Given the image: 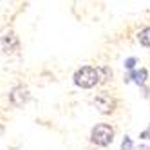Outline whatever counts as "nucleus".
Wrapping results in <instances>:
<instances>
[{
  "instance_id": "1",
  "label": "nucleus",
  "mask_w": 150,
  "mask_h": 150,
  "mask_svg": "<svg viewBox=\"0 0 150 150\" xmlns=\"http://www.w3.org/2000/svg\"><path fill=\"white\" fill-rule=\"evenodd\" d=\"M72 81L76 87L80 89H92L96 87L98 83H101V72H100V67H81L74 72L72 76Z\"/></svg>"
},
{
  "instance_id": "11",
  "label": "nucleus",
  "mask_w": 150,
  "mask_h": 150,
  "mask_svg": "<svg viewBox=\"0 0 150 150\" xmlns=\"http://www.w3.org/2000/svg\"><path fill=\"white\" fill-rule=\"evenodd\" d=\"M139 137H141V139H150V127L146 128L145 132H141V136H139Z\"/></svg>"
},
{
  "instance_id": "3",
  "label": "nucleus",
  "mask_w": 150,
  "mask_h": 150,
  "mask_svg": "<svg viewBox=\"0 0 150 150\" xmlns=\"http://www.w3.org/2000/svg\"><path fill=\"white\" fill-rule=\"evenodd\" d=\"M94 105H96V109H98V112L101 114H112L114 109H116V100L112 98L110 94H107V92H101L98 94L94 98Z\"/></svg>"
},
{
  "instance_id": "4",
  "label": "nucleus",
  "mask_w": 150,
  "mask_h": 150,
  "mask_svg": "<svg viewBox=\"0 0 150 150\" xmlns=\"http://www.w3.org/2000/svg\"><path fill=\"white\" fill-rule=\"evenodd\" d=\"M9 100H11L13 105L16 107H24L29 100V91L24 85H18V87H13L11 92H9Z\"/></svg>"
},
{
  "instance_id": "5",
  "label": "nucleus",
  "mask_w": 150,
  "mask_h": 150,
  "mask_svg": "<svg viewBox=\"0 0 150 150\" xmlns=\"http://www.w3.org/2000/svg\"><path fill=\"white\" fill-rule=\"evenodd\" d=\"M130 80H134L136 85H139V87H143L145 81L148 80V71H146V69H139V71L128 72V76L125 78V81H130Z\"/></svg>"
},
{
  "instance_id": "10",
  "label": "nucleus",
  "mask_w": 150,
  "mask_h": 150,
  "mask_svg": "<svg viewBox=\"0 0 150 150\" xmlns=\"http://www.w3.org/2000/svg\"><path fill=\"white\" fill-rule=\"evenodd\" d=\"M136 63H137V58H134V56L127 58V60H125V69H127V71H130V72L136 71V69H134V67H136Z\"/></svg>"
},
{
  "instance_id": "6",
  "label": "nucleus",
  "mask_w": 150,
  "mask_h": 150,
  "mask_svg": "<svg viewBox=\"0 0 150 150\" xmlns=\"http://www.w3.org/2000/svg\"><path fill=\"white\" fill-rule=\"evenodd\" d=\"M2 47H4L6 52H13V51H16V49H18V40H16V36H15L13 33L4 35V36H2Z\"/></svg>"
},
{
  "instance_id": "8",
  "label": "nucleus",
  "mask_w": 150,
  "mask_h": 150,
  "mask_svg": "<svg viewBox=\"0 0 150 150\" xmlns=\"http://www.w3.org/2000/svg\"><path fill=\"white\" fill-rule=\"evenodd\" d=\"M100 72H101V83L109 81L112 78V69L107 67V65H100Z\"/></svg>"
},
{
  "instance_id": "9",
  "label": "nucleus",
  "mask_w": 150,
  "mask_h": 150,
  "mask_svg": "<svg viewBox=\"0 0 150 150\" xmlns=\"http://www.w3.org/2000/svg\"><path fill=\"white\" fill-rule=\"evenodd\" d=\"M121 150H136L134 145H132L130 136H125V137H123V141H121Z\"/></svg>"
},
{
  "instance_id": "2",
  "label": "nucleus",
  "mask_w": 150,
  "mask_h": 150,
  "mask_svg": "<svg viewBox=\"0 0 150 150\" xmlns=\"http://www.w3.org/2000/svg\"><path fill=\"white\" fill-rule=\"evenodd\" d=\"M91 141L98 146H109L114 141V128L107 123H100L91 130Z\"/></svg>"
},
{
  "instance_id": "7",
  "label": "nucleus",
  "mask_w": 150,
  "mask_h": 150,
  "mask_svg": "<svg viewBox=\"0 0 150 150\" xmlns=\"http://www.w3.org/2000/svg\"><path fill=\"white\" fill-rule=\"evenodd\" d=\"M137 40L143 47H150V27H143L137 33Z\"/></svg>"
}]
</instances>
